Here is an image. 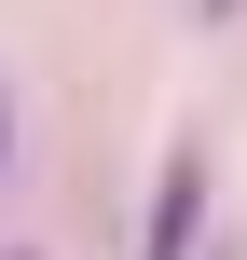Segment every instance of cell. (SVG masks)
Returning a JSON list of instances; mask_svg holds the SVG:
<instances>
[{"instance_id":"cell-2","label":"cell","mask_w":247,"mask_h":260,"mask_svg":"<svg viewBox=\"0 0 247 260\" xmlns=\"http://www.w3.org/2000/svg\"><path fill=\"white\" fill-rule=\"evenodd\" d=\"M0 151H14V110H0Z\"/></svg>"},{"instance_id":"cell-1","label":"cell","mask_w":247,"mask_h":260,"mask_svg":"<svg viewBox=\"0 0 247 260\" xmlns=\"http://www.w3.org/2000/svg\"><path fill=\"white\" fill-rule=\"evenodd\" d=\"M193 233H206V151H165L151 219H138V260H193Z\"/></svg>"},{"instance_id":"cell-5","label":"cell","mask_w":247,"mask_h":260,"mask_svg":"<svg viewBox=\"0 0 247 260\" xmlns=\"http://www.w3.org/2000/svg\"><path fill=\"white\" fill-rule=\"evenodd\" d=\"M14 260H28V247H14Z\"/></svg>"},{"instance_id":"cell-3","label":"cell","mask_w":247,"mask_h":260,"mask_svg":"<svg viewBox=\"0 0 247 260\" xmlns=\"http://www.w3.org/2000/svg\"><path fill=\"white\" fill-rule=\"evenodd\" d=\"M206 14H247V0H206Z\"/></svg>"},{"instance_id":"cell-4","label":"cell","mask_w":247,"mask_h":260,"mask_svg":"<svg viewBox=\"0 0 247 260\" xmlns=\"http://www.w3.org/2000/svg\"><path fill=\"white\" fill-rule=\"evenodd\" d=\"M206 260H234V247H206Z\"/></svg>"}]
</instances>
